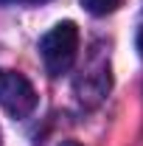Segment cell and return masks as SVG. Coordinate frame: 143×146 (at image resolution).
<instances>
[{
	"label": "cell",
	"mask_w": 143,
	"mask_h": 146,
	"mask_svg": "<svg viewBox=\"0 0 143 146\" xmlns=\"http://www.w3.org/2000/svg\"><path fill=\"white\" fill-rule=\"evenodd\" d=\"M0 107L11 118H28L36 107V90L31 82L14 70H0Z\"/></svg>",
	"instance_id": "obj_2"
},
{
	"label": "cell",
	"mask_w": 143,
	"mask_h": 146,
	"mask_svg": "<svg viewBox=\"0 0 143 146\" xmlns=\"http://www.w3.org/2000/svg\"><path fill=\"white\" fill-rule=\"evenodd\" d=\"M0 3H17L20 6V3H45V0H0Z\"/></svg>",
	"instance_id": "obj_4"
},
{
	"label": "cell",
	"mask_w": 143,
	"mask_h": 146,
	"mask_svg": "<svg viewBox=\"0 0 143 146\" xmlns=\"http://www.w3.org/2000/svg\"><path fill=\"white\" fill-rule=\"evenodd\" d=\"M138 51H140V56H143V28L138 31Z\"/></svg>",
	"instance_id": "obj_5"
},
{
	"label": "cell",
	"mask_w": 143,
	"mask_h": 146,
	"mask_svg": "<svg viewBox=\"0 0 143 146\" xmlns=\"http://www.w3.org/2000/svg\"><path fill=\"white\" fill-rule=\"evenodd\" d=\"M124 0H81V6L87 9L90 14H95V17H104V14H112L118 6H121Z\"/></svg>",
	"instance_id": "obj_3"
},
{
	"label": "cell",
	"mask_w": 143,
	"mask_h": 146,
	"mask_svg": "<svg viewBox=\"0 0 143 146\" xmlns=\"http://www.w3.org/2000/svg\"><path fill=\"white\" fill-rule=\"evenodd\" d=\"M65 146H79V143H65Z\"/></svg>",
	"instance_id": "obj_6"
},
{
	"label": "cell",
	"mask_w": 143,
	"mask_h": 146,
	"mask_svg": "<svg viewBox=\"0 0 143 146\" xmlns=\"http://www.w3.org/2000/svg\"><path fill=\"white\" fill-rule=\"evenodd\" d=\"M39 54H42V62H45V70L51 76L68 73L76 62V54H79V28H76V23L65 20V23L54 25L42 36Z\"/></svg>",
	"instance_id": "obj_1"
}]
</instances>
